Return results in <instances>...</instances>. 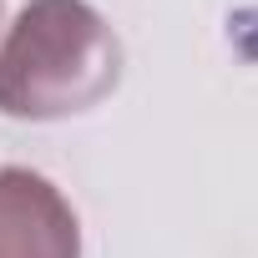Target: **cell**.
I'll list each match as a JSON object with an SVG mask.
<instances>
[{
  "label": "cell",
  "instance_id": "1",
  "mask_svg": "<svg viewBox=\"0 0 258 258\" xmlns=\"http://www.w3.org/2000/svg\"><path fill=\"white\" fill-rule=\"evenodd\" d=\"M121 81V41L86 0H26L0 41V111L56 121L91 111Z\"/></svg>",
  "mask_w": 258,
  "mask_h": 258
},
{
  "label": "cell",
  "instance_id": "2",
  "mask_svg": "<svg viewBox=\"0 0 258 258\" xmlns=\"http://www.w3.org/2000/svg\"><path fill=\"white\" fill-rule=\"evenodd\" d=\"M0 258H81L76 208L31 167H0Z\"/></svg>",
  "mask_w": 258,
  "mask_h": 258
},
{
  "label": "cell",
  "instance_id": "3",
  "mask_svg": "<svg viewBox=\"0 0 258 258\" xmlns=\"http://www.w3.org/2000/svg\"><path fill=\"white\" fill-rule=\"evenodd\" d=\"M0 21H6V6H0Z\"/></svg>",
  "mask_w": 258,
  "mask_h": 258
}]
</instances>
